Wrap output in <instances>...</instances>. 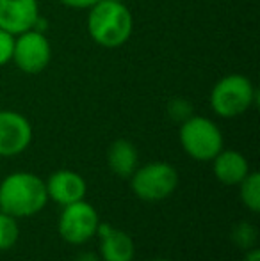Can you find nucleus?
I'll list each match as a JSON object with an SVG mask.
<instances>
[{
    "label": "nucleus",
    "instance_id": "1",
    "mask_svg": "<svg viewBox=\"0 0 260 261\" xmlns=\"http://www.w3.org/2000/svg\"><path fill=\"white\" fill-rule=\"evenodd\" d=\"M49 203L46 185L38 174L13 172L0 183V212L21 219L39 213Z\"/></svg>",
    "mask_w": 260,
    "mask_h": 261
},
{
    "label": "nucleus",
    "instance_id": "2",
    "mask_svg": "<svg viewBox=\"0 0 260 261\" xmlns=\"http://www.w3.org/2000/svg\"><path fill=\"white\" fill-rule=\"evenodd\" d=\"M134 18L129 7L114 0H98L87 16V31L93 41L104 48H118L132 36Z\"/></svg>",
    "mask_w": 260,
    "mask_h": 261
},
{
    "label": "nucleus",
    "instance_id": "3",
    "mask_svg": "<svg viewBox=\"0 0 260 261\" xmlns=\"http://www.w3.org/2000/svg\"><path fill=\"white\" fill-rule=\"evenodd\" d=\"M257 101V91L244 75L223 76L210 91V107L221 117H237L251 109Z\"/></svg>",
    "mask_w": 260,
    "mask_h": 261
},
{
    "label": "nucleus",
    "instance_id": "4",
    "mask_svg": "<svg viewBox=\"0 0 260 261\" xmlns=\"http://www.w3.org/2000/svg\"><path fill=\"white\" fill-rule=\"evenodd\" d=\"M180 144L191 158L210 162L223 149V134L208 117L191 116L180 126Z\"/></svg>",
    "mask_w": 260,
    "mask_h": 261
},
{
    "label": "nucleus",
    "instance_id": "5",
    "mask_svg": "<svg viewBox=\"0 0 260 261\" xmlns=\"http://www.w3.org/2000/svg\"><path fill=\"white\" fill-rule=\"evenodd\" d=\"M130 178L135 196L150 203L166 199L178 187V172L168 162H150L135 169Z\"/></svg>",
    "mask_w": 260,
    "mask_h": 261
},
{
    "label": "nucleus",
    "instance_id": "6",
    "mask_svg": "<svg viewBox=\"0 0 260 261\" xmlns=\"http://www.w3.org/2000/svg\"><path fill=\"white\" fill-rule=\"evenodd\" d=\"M98 224H100V219H98V213L93 208V204L80 199L77 203L63 206L57 229H59L63 240L68 244L82 245L93 237H97Z\"/></svg>",
    "mask_w": 260,
    "mask_h": 261
},
{
    "label": "nucleus",
    "instance_id": "7",
    "mask_svg": "<svg viewBox=\"0 0 260 261\" xmlns=\"http://www.w3.org/2000/svg\"><path fill=\"white\" fill-rule=\"evenodd\" d=\"M50 59H52L50 41L41 31L31 29V31L14 36L11 61L16 64L18 69H21L27 75H38L49 66Z\"/></svg>",
    "mask_w": 260,
    "mask_h": 261
},
{
    "label": "nucleus",
    "instance_id": "8",
    "mask_svg": "<svg viewBox=\"0 0 260 261\" xmlns=\"http://www.w3.org/2000/svg\"><path fill=\"white\" fill-rule=\"evenodd\" d=\"M32 142L29 119L14 110H0V156H16Z\"/></svg>",
    "mask_w": 260,
    "mask_h": 261
},
{
    "label": "nucleus",
    "instance_id": "9",
    "mask_svg": "<svg viewBox=\"0 0 260 261\" xmlns=\"http://www.w3.org/2000/svg\"><path fill=\"white\" fill-rule=\"evenodd\" d=\"M39 20L38 0H0V29L13 36L36 27Z\"/></svg>",
    "mask_w": 260,
    "mask_h": 261
},
{
    "label": "nucleus",
    "instance_id": "10",
    "mask_svg": "<svg viewBox=\"0 0 260 261\" xmlns=\"http://www.w3.org/2000/svg\"><path fill=\"white\" fill-rule=\"evenodd\" d=\"M45 185L49 199L56 201L61 206L84 199L87 190V185L82 176L75 171H68V169H61V171H56L54 174H50Z\"/></svg>",
    "mask_w": 260,
    "mask_h": 261
},
{
    "label": "nucleus",
    "instance_id": "11",
    "mask_svg": "<svg viewBox=\"0 0 260 261\" xmlns=\"http://www.w3.org/2000/svg\"><path fill=\"white\" fill-rule=\"evenodd\" d=\"M100 240V258L102 261H132L135 254L134 240L129 233L116 229L111 224L100 222L97 229Z\"/></svg>",
    "mask_w": 260,
    "mask_h": 261
},
{
    "label": "nucleus",
    "instance_id": "12",
    "mask_svg": "<svg viewBox=\"0 0 260 261\" xmlns=\"http://www.w3.org/2000/svg\"><path fill=\"white\" fill-rule=\"evenodd\" d=\"M210 162L214 176L223 185H239L250 172L246 156L235 149H221Z\"/></svg>",
    "mask_w": 260,
    "mask_h": 261
},
{
    "label": "nucleus",
    "instance_id": "13",
    "mask_svg": "<svg viewBox=\"0 0 260 261\" xmlns=\"http://www.w3.org/2000/svg\"><path fill=\"white\" fill-rule=\"evenodd\" d=\"M109 169L120 178H130L139 167V155L135 146L127 139H118L109 146L107 151Z\"/></svg>",
    "mask_w": 260,
    "mask_h": 261
},
{
    "label": "nucleus",
    "instance_id": "14",
    "mask_svg": "<svg viewBox=\"0 0 260 261\" xmlns=\"http://www.w3.org/2000/svg\"><path fill=\"white\" fill-rule=\"evenodd\" d=\"M239 196L243 204L250 212H260V174L258 172H248V176L239 183Z\"/></svg>",
    "mask_w": 260,
    "mask_h": 261
},
{
    "label": "nucleus",
    "instance_id": "15",
    "mask_svg": "<svg viewBox=\"0 0 260 261\" xmlns=\"http://www.w3.org/2000/svg\"><path fill=\"white\" fill-rule=\"evenodd\" d=\"M20 238L18 219L9 213L0 212V251H9Z\"/></svg>",
    "mask_w": 260,
    "mask_h": 261
},
{
    "label": "nucleus",
    "instance_id": "16",
    "mask_svg": "<svg viewBox=\"0 0 260 261\" xmlns=\"http://www.w3.org/2000/svg\"><path fill=\"white\" fill-rule=\"evenodd\" d=\"M232 240L243 251H250L257 245L258 231L251 222H239L232 229Z\"/></svg>",
    "mask_w": 260,
    "mask_h": 261
},
{
    "label": "nucleus",
    "instance_id": "17",
    "mask_svg": "<svg viewBox=\"0 0 260 261\" xmlns=\"http://www.w3.org/2000/svg\"><path fill=\"white\" fill-rule=\"evenodd\" d=\"M168 112H170L171 119L175 121H180V123H184L187 117L193 116V109L191 105L187 103L185 100H173L170 103V109H168Z\"/></svg>",
    "mask_w": 260,
    "mask_h": 261
},
{
    "label": "nucleus",
    "instance_id": "18",
    "mask_svg": "<svg viewBox=\"0 0 260 261\" xmlns=\"http://www.w3.org/2000/svg\"><path fill=\"white\" fill-rule=\"evenodd\" d=\"M14 36L0 29V66L7 64L13 57Z\"/></svg>",
    "mask_w": 260,
    "mask_h": 261
},
{
    "label": "nucleus",
    "instance_id": "19",
    "mask_svg": "<svg viewBox=\"0 0 260 261\" xmlns=\"http://www.w3.org/2000/svg\"><path fill=\"white\" fill-rule=\"evenodd\" d=\"M63 6L73 7V9H91L98 0H59Z\"/></svg>",
    "mask_w": 260,
    "mask_h": 261
},
{
    "label": "nucleus",
    "instance_id": "20",
    "mask_svg": "<svg viewBox=\"0 0 260 261\" xmlns=\"http://www.w3.org/2000/svg\"><path fill=\"white\" fill-rule=\"evenodd\" d=\"M73 261H102V258L98 254H94V252L86 251V252H80V254H77Z\"/></svg>",
    "mask_w": 260,
    "mask_h": 261
},
{
    "label": "nucleus",
    "instance_id": "21",
    "mask_svg": "<svg viewBox=\"0 0 260 261\" xmlns=\"http://www.w3.org/2000/svg\"><path fill=\"white\" fill-rule=\"evenodd\" d=\"M243 261H260V251H258L257 247L246 251V256H244Z\"/></svg>",
    "mask_w": 260,
    "mask_h": 261
},
{
    "label": "nucleus",
    "instance_id": "22",
    "mask_svg": "<svg viewBox=\"0 0 260 261\" xmlns=\"http://www.w3.org/2000/svg\"><path fill=\"white\" fill-rule=\"evenodd\" d=\"M152 261H170V259H164V258H157V259H152Z\"/></svg>",
    "mask_w": 260,
    "mask_h": 261
},
{
    "label": "nucleus",
    "instance_id": "23",
    "mask_svg": "<svg viewBox=\"0 0 260 261\" xmlns=\"http://www.w3.org/2000/svg\"><path fill=\"white\" fill-rule=\"evenodd\" d=\"M114 2H123V0H114Z\"/></svg>",
    "mask_w": 260,
    "mask_h": 261
}]
</instances>
